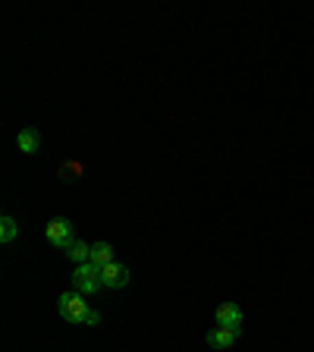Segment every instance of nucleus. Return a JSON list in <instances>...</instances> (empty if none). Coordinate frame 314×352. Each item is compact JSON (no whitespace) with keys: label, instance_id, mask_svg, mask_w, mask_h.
<instances>
[{"label":"nucleus","instance_id":"1","mask_svg":"<svg viewBox=\"0 0 314 352\" xmlns=\"http://www.w3.org/2000/svg\"><path fill=\"white\" fill-rule=\"evenodd\" d=\"M60 315H63V321H69V324H88L91 308L82 292L73 290V292H63L60 296Z\"/></svg>","mask_w":314,"mask_h":352},{"label":"nucleus","instance_id":"2","mask_svg":"<svg viewBox=\"0 0 314 352\" xmlns=\"http://www.w3.org/2000/svg\"><path fill=\"white\" fill-rule=\"evenodd\" d=\"M101 268L97 264H79L75 268V274H73V290L75 292H82V296H91V292H97L101 290Z\"/></svg>","mask_w":314,"mask_h":352},{"label":"nucleus","instance_id":"3","mask_svg":"<svg viewBox=\"0 0 314 352\" xmlns=\"http://www.w3.org/2000/svg\"><path fill=\"white\" fill-rule=\"evenodd\" d=\"M47 239H51L57 248H63V252H67V248L75 242V236H73V224H69V218H53L51 224H47Z\"/></svg>","mask_w":314,"mask_h":352},{"label":"nucleus","instance_id":"4","mask_svg":"<svg viewBox=\"0 0 314 352\" xmlns=\"http://www.w3.org/2000/svg\"><path fill=\"white\" fill-rule=\"evenodd\" d=\"M132 280V274H129L126 264H117L110 261L107 268H101V283L107 286V290H123V286Z\"/></svg>","mask_w":314,"mask_h":352},{"label":"nucleus","instance_id":"5","mask_svg":"<svg viewBox=\"0 0 314 352\" xmlns=\"http://www.w3.org/2000/svg\"><path fill=\"white\" fill-rule=\"evenodd\" d=\"M242 327H214L208 333V346L210 349H230L236 340H239Z\"/></svg>","mask_w":314,"mask_h":352},{"label":"nucleus","instance_id":"6","mask_svg":"<svg viewBox=\"0 0 314 352\" xmlns=\"http://www.w3.org/2000/svg\"><path fill=\"white\" fill-rule=\"evenodd\" d=\"M214 318H217V327H242V308L236 302H220Z\"/></svg>","mask_w":314,"mask_h":352},{"label":"nucleus","instance_id":"7","mask_svg":"<svg viewBox=\"0 0 314 352\" xmlns=\"http://www.w3.org/2000/svg\"><path fill=\"white\" fill-rule=\"evenodd\" d=\"M16 145H19V151L23 154H38L41 151V135H38V129L35 126H25V129H19V135H16Z\"/></svg>","mask_w":314,"mask_h":352},{"label":"nucleus","instance_id":"8","mask_svg":"<svg viewBox=\"0 0 314 352\" xmlns=\"http://www.w3.org/2000/svg\"><path fill=\"white\" fill-rule=\"evenodd\" d=\"M91 264H97V268H107V264L113 261V246L110 242H95L91 246V258H88Z\"/></svg>","mask_w":314,"mask_h":352},{"label":"nucleus","instance_id":"9","mask_svg":"<svg viewBox=\"0 0 314 352\" xmlns=\"http://www.w3.org/2000/svg\"><path fill=\"white\" fill-rule=\"evenodd\" d=\"M67 258H69V261H75V268H79V264H88L91 246H88V242H82V239H75L73 246L67 248Z\"/></svg>","mask_w":314,"mask_h":352},{"label":"nucleus","instance_id":"10","mask_svg":"<svg viewBox=\"0 0 314 352\" xmlns=\"http://www.w3.org/2000/svg\"><path fill=\"white\" fill-rule=\"evenodd\" d=\"M16 236H19V224H16L13 218H0V242H3V246H10Z\"/></svg>","mask_w":314,"mask_h":352},{"label":"nucleus","instance_id":"11","mask_svg":"<svg viewBox=\"0 0 314 352\" xmlns=\"http://www.w3.org/2000/svg\"><path fill=\"white\" fill-rule=\"evenodd\" d=\"M79 173H82V164H79V161H67V164H60L57 176H60L63 183H73V180H79Z\"/></svg>","mask_w":314,"mask_h":352},{"label":"nucleus","instance_id":"12","mask_svg":"<svg viewBox=\"0 0 314 352\" xmlns=\"http://www.w3.org/2000/svg\"><path fill=\"white\" fill-rule=\"evenodd\" d=\"M95 324H101V315H97V312H91V315H88V327H95Z\"/></svg>","mask_w":314,"mask_h":352}]
</instances>
